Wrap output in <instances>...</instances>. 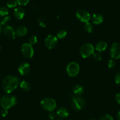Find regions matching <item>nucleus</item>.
Wrapping results in <instances>:
<instances>
[{"label":"nucleus","mask_w":120,"mask_h":120,"mask_svg":"<svg viewBox=\"0 0 120 120\" xmlns=\"http://www.w3.org/2000/svg\"><path fill=\"white\" fill-rule=\"evenodd\" d=\"M0 100H1V97H0Z\"/></svg>","instance_id":"58836bf2"},{"label":"nucleus","mask_w":120,"mask_h":120,"mask_svg":"<svg viewBox=\"0 0 120 120\" xmlns=\"http://www.w3.org/2000/svg\"><path fill=\"white\" fill-rule=\"evenodd\" d=\"M8 13H9V11H8V9L7 7H2L0 8V15L1 16H7Z\"/></svg>","instance_id":"5701e85b"},{"label":"nucleus","mask_w":120,"mask_h":120,"mask_svg":"<svg viewBox=\"0 0 120 120\" xmlns=\"http://www.w3.org/2000/svg\"><path fill=\"white\" fill-rule=\"evenodd\" d=\"M67 35V32L66 30H60L56 34V37L58 39H64V38L66 37Z\"/></svg>","instance_id":"4be33fe9"},{"label":"nucleus","mask_w":120,"mask_h":120,"mask_svg":"<svg viewBox=\"0 0 120 120\" xmlns=\"http://www.w3.org/2000/svg\"><path fill=\"white\" fill-rule=\"evenodd\" d=\"M27 32H28V29H27V27L23 25L19 26L15 30L16 35L18 36H20V37L26 35Z\"/></svg>","instance_id":"a211bd4d"},{"label":"nucleus","mask_w":120,"mask_h":120,"mask_svg":"<svg viewBox=\"0 0 120 120\" xmlns=\"http://www.w3.org/2000/svg\"><path fill=\"white\" fill-rule=\"evenodd\" d=\"M17 4L18 3L16 0H8L7 2V7L9 8H15Z\"/></svg>","instance_id":"412c9836"},{"label":"nucleus","mask_w":120,"mask_h":120,"mask_svg":"<svg viewBox=\"0 0 120 120\" xmlns=\"http://www.w3.org/2000/svg\"><path fill=\"white\" fill-rule=\"evenodd\" d=\"M17 3L20 6H25L29 3V0H16Z\"/></svg>","instance_id":"bb28decb"},{"label":"nucleus","mask_w":120,"mask_h":120,"mask_svg":"<svg viewBox=\"0 0 120 120\" xmlns=\"http://www.w3.org/2000/svg\"><path fill=\"white\" fill-rule=\"evenodd\" d=\"M93 57L96 61H101L102 60V55L100 52H94L93 54Z\"/></svg>","instance_id":"a878e982"},{"label":"nucleus","mask_w":120,"mask_h":120,"mask_svg":"<svg viewBox=\"0 0 120 120\" xmlns=\"http://www.w3.org/2000/svg\"><path fill=\"white\" fill-rule=\"evenodd\" d=\"M94 48L92 45L89 43H84L81 46L80 49V55L82 58H88L94 54Z\"/></svg>","instance_id":"7ed1b4c3"},{"label":"nucleus","mask_w":120,"mask_h":120,"mask_svg":"<svg viewBox=\"0 0 120 120\" xmlns=\"http://www.w3.org/2000/svg\"><path fill=\"white\" fill-rule=\"evenodd\" d=\"M58 43V38L53 35H49L47 36L44 41V45L48 49H52L56 46Z\"/></svg>","instance_id":"9d476101"},{"label":"nucleus","mask_w":120,"mask_h":120,"mask_svg":"<svg viewBox=\"0 0 120 120\" xmlns=\"http://www.w3.org/2000/svg\"><path fill=\"white\" fill-rule=\"evenodd\" d=\"M1 114L2 117H6V116H7V114H8V110L5 109H2V110H1Z\"/></svg>","instance_id":"2f4dec72"},{"label":"nucleus","mask_w":120,"mask_h":120,"mask_svg":"<svg viewBox=\"0 0 120 120\" xmlns=\"http://www.w3.org/2000/svg\"><path fill=\"white\" fill-rule=\"evenodd\" d=\"M115 64H116V62H115V60L114 59H109L108 62V66L109 68H113L115 67Z\"/></svg>","instance_id":"c85d7f7f"},{"label":"nucleus","mask_w":120,"mask_h":120,"mask_svg":"<svg viewBox=\"0 0 120 120\" xmlns=\"http://www.w3.org/2000/svg\"><path fill=\"white\" fill-rule=\"evenodd\" d=\"M66 70L68 76L71 77H75L78 75L80 68L79 64L76 62H72L67 65Z\"/></svg>","instance_id":"423d86ee"},{"label":"nucleus","mask_w":120,"mask_h":120,"mask_svg":"<svg viewBox=\"0 0 120 120\" xmlns=\"http://www.w3.org/2000/svg\"><path fill=\"white\" fill-rule=\"evenodd\" d=\"M96 120V119H94V118H92V119H91V120Z\"/></svg>","instance_id":"e433bc0d"},{"label":"nucleus","mask_w":120,"mask_h":120,"mask_svg":"<svg viewBox=\"0 0 120 120\" xmlns=\"http://www.w3.org/2000/svg\"><path fill=\"white\" fill-rule=\"evenodd\" d=\"M109 53L111 58L117 60L120 58V44L118 42H114L111 46Z\"/></svg>","instance_id":"1a4fd4ad"},{"label":"nucleus","mask_w":120,"mask_h":120,"mask_svg":"<svg viewBox=\"0 0 120 120\" xmlns=\"http://www.w3.org/2000/svg\"><path fill=\"white\" fill-rule=\"evenodd\" d=\"M3 33L4 35L9 38L14 39L16 36L15 30L11 26H6L3 30Z\"/></svg>","instance_id":"f8f14e48"},{"label":"nucleus","mask_w":120,"mask_h":120,"mask_svg":"<svg viewBox=\"0 0 120 120\" xmlns=\"http://www.w3.org/2000/svg\"><path fill=\"white\" fill-rule=\"evenodd\" d=\"M17 103L16 98L11 94H7L4 96L1 100V105L2 109H8L14 107Z\"/></svg>","instance_id":"f03ea898"},{"label":"nucleus","mask_w":120,"mask_h":120,"mask_svg":"<svg viewBox=\"0 0 120 120\" xmlns=\"http://www.w3.org/2000/svg\"><path fill=\"white\" fill-rule=\"evenodd\" d=\"M76 18L83 23H87L91 19V15L85 9H79L75 13Z\"/></svg>","instance_id":"0eeeda50"},{"label":"nucleus","mask_w":120,"mask_h":120,"mask_svg":"<svg viewBox=\"0 0 120 120\" xmlns=\"http://www.w3.org/2000/svg\"><path fill=\"white\" fill-rule=\"evenodd\" d=\"M20 83L17 77L14 76H8L4 78L2 83V87L7 93H11L16 90Z\"/></svg>","instance_id":"f257e3e1"},{"label":"nucleus","mask_w":120,"mask_h":120,"mask_svg":"<svg viewBox=\"0 0 120 120\" xmlns=\"http://www.w3.org/2000/svg\"><path fill=\"white\" fill-rule=\"evenodd\" d=\"M99 120H114V118L110 115L105 114L102 116Z\"/></svg>","instance_id":"cd10ccee"},{"label":"nucleus","mask_w":120,"mask_h":120,"mask_svg":"<svg viewBox=\"0 0 120 120\" xmlns=\"http://www.w3.org/2000/svg\"><path fill=\"white\" fill-rule=\"evenodd\" d=\"M107 46H108V44L105 41H101L96 43L95 49L98 52H101L105 51L107 48Z\"/></svg>","instance_id":"dca6fc26"},{"label":"nucleus","mask_w":120,"mask_h":120,"mask_svg":"<svg viewBox=\"0 0 120 120\" xmlns=\"http://www.w3.org/2000/svg\"><path fill=\"white\" fill-rule=\"evenodd\" d=\"M91 20L93 24L94 25H100L103 22L104 17L102 15L100 14H94L91 17Z\"/></svg>","instance_id":"4468645a"},{"label":"nucleus","mask_w":120,"mask_h":120,"mask_svg":"<svg viewBox=\"0 0 120 120\" xmlns=\"http://www.w3.org/2000/svg\"><path fill=\"white\" fill-rule=\"evenodd\" d=\"M115 101H116L118 104H120V93H117L115 95Z\"/></svg>","instance_id":"473e14b6"},{"label":"nucleus","mask_w":120,"mask_h":120,"mask_svg":"<svg viewBox=\"0 0 120 120\" xmlns=\"http://www.w3.org/2000/svg\"><path fill=\"white\" fill-rule=\"evenodd\" d=\"M14 15L17 19H22L25 16V11L22 7H16L14 11Z\"/></svg>","instance_id":"2eb2a0df"},{"label":"nucleus","mask_w":120,"mask_h":120,"mask_svg":"<svg viewBox=\"0 0 120 120\" xmlns=\"http://www.w3.org/2000/svg\"><path fill=\"white\" fill-rule=\"evenodd\" d=\"M21 51L22 55L27 58H31L34 56V51L32 46L28 43H24L21 48Z\"/></svg>","instance_id":"6e6552de"},{"label":"nucleus","mask_w":120,"mask_h":120,"mask_svg":"<svg viewBox=\"0 0 120 120\" xmlns=\"http://www.w3.org/2000/svg\"><path fill=\"white\" fill-rule=\"evenodd\" d=\"M30 70L31 66L29 63H27V62H23L21 64H20L18 68V72L20 73V75H22V76L28 75L30 71Z\"/></svg>","instance_id":"9b49d317"},{"label":"nucleus","mask_w":120,"mask_h":120,"mask_svg":"<svg viewBox=\"0 0 120 120\" xmlns=\"http://www.w3.org/2000/svg\"><path fill=\"white\" fill-rule=\"evenodd\" d=\"M117 119L118 120H120V110L118 111L117 114Z\"/></svg>","instance_id":"72a5a7b5"},{"label":"nucleus","mask_w":120,"mask_h":120,"mask_svg":"<svg viewBox=\"0 0 120 120\" xmlns=\"http://www.w3.org/2000/svg\"><path fill=\"white\" fill-rule=\"evenodd\" d=\"M41 105L42 109L50 112L55 110L56 107V103L53 98L47 97L41 101Z\"/></svg>","instance_id":"20e7f679"},{"label":"nucleus","mask_w":120,"mask_h":120,"mask_svg":"<svg viewBox=\"0 0 120 120\" xmlns=\"http://www.w3.org/2000/svg\"><path fill=\"white\" fill-rule=\"evenodd\" d=\"M84 29L85 31L87 33H91L92 32L93 29H94V26H93V25L90 22H87L84 24Z\"/></svg>","instance_id":"aec40b11"},{"label":"nucleus","mask_w":120,"mask_h":120,"mask_svg":"<svg viewBox=\"0 0 120 120\" xmlns=\"http://www.w3.org/2000/svg\"><path fill=\"white\" fill-rule=\"evenodd\" d=\"M11 21V17L9 16H5L1 19V25H5Z\"/></svg>","instance_id":"393cba45"},{"label":"nucleus","mask_w":120,"mask_h":120,"mask_svg":"<svg viewBox=\"0 0 120 120\" xmlns=\"http://www.w3.org/2000/svg\"><path fill=\"white\" fill-rule=\"evenodd\" d=\"M0 50H1V46H0Z\"/></svg>","instance_id":"4c0bfd02"},{"label":"nucleus","mask_w":120,"mask_h":120,"mask_svg":"<svg viewBox=\"0 0 120 120\" xmlns=\"http://www.w3.org/2000/svg\"><path fill=\"white\" fill-rule=\"evenodd\" d=\"M56 120H62L61 119V118H57V119H56Z\"/></svg>","instance_id":"c9c22d12"},{"label":"nucleus","mask_w":120,"mask_h":120,"mask_svg":"<svg viewBox=\"0 0 120 120\" xmlns=\"http://www.w3.org/2000/svg\"><path fill=\"white\" fill-rule=\"evenodd\" d=\"M38 39L37 37L35 35H32L28 39V44L31 45H35V43H37Z\"/></svg>","instance_id":"b1692460"},{"label":"nucleus","mask_w":120,"mask_h":120,"mask_svg":"<svg viewBox=\"0 0 120 120\" xmlns=\"http://www.w3.org/2000/svg\"><path fill=\"white\" fill-rule=\"evenodd\" d=\"M1 24H0V34H1Z\"/></svg>","instance_id":"f704fd0d"},{"label":"nucleus","mask_w":120,"mask_h":120,"mask_svg":"<svg viewBox=\"0 0 120 120\" xmlns=\"http://www.w3.org/2000/svg\"><path fill=\"white\" fill-rule=\"evenodd\" d=\"M56 114L59 118H65L68 117L69 114V112L68 111V109L64 107H61L58 108L56 111Z\"/></svg>","instance_id":"ddd939ff"},{"label":"nucleus","mask_w":120,"mask_h":120,"mask_svg":"<svg viewBox=\"0 0 120 120\" xmlns=\"http://www.w3.org/2000/svg\"><path fill=\"white\" fill-rule=\"evenodd\" d=\"M115 82L118 85H120V71L115 75Z\"/></svg>","instance_id":"7c9ffc66"},{"label":"nucleus","mask_w":120,"mask_h":120,"mask_svg":"<svg viewBox=\"0 0 120 120\" xmlns=\"http://www.w3.org/2000/svg\"><path fill=\"white\" fill-rule=\"evenodd\" d=\"M72 107L76 111H80L84 108L85 105V100L84 98L80 97H74L72 99Z\"/></svg>","instance_id":"39448f33"},{"label":"nucleus","mask_w":120,"mask_h":120,"mask_svg":"<svg viewBox=\"0 0 120 120\" xmlns=\"http://www.w3.org/2000/svg\"><path fill=\"white\" fill-rule=\"evenodd\" d=\"M56 112H54V111H50L48 114V117L50 118L51 120H55L56 118Z\"/></svg>","instance_id":"c756f323"},{"label":"nucleus","mask_w":120,"mask_h":120,"mask_svg":"<svg viewBox=\"0 0 120 120\" xmlns=\"http://www.w3.org/2000/svg\"><path fill=\"white\" fill-rule=\"evenodd\" d=\"M20 86L21 90L24 91H28L31 89V85L29 83V82L25 80H24L22 82H21L20 83Z\"/></svg>","instance_id":"6ab92c4d"},{"label":"nucleus","mask_w":120,"mask_h":120,"mask_svg":"<svg viewBox=\"0 0 120 120\" xmlns=\"http://www.w3.org/2000/svg\"><path fill=\"white\" fill-rule=\"evenodd\" d=\"M84 92V88L81 84H77L73 88L72 93L76 97H80Z\"/></svg>","instance_id":"f3484780"}]
</instances>
